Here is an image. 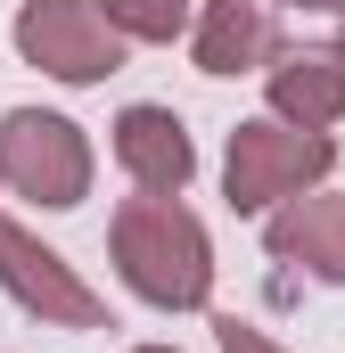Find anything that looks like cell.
<instances>
[{
  "instance_id": "13",
  "label": "cell",
  "mask_w": 345,
  "mask_h": 353,
  "mask_svg": "<svg viewBox=\"0 0 345 353\" xmlns=\"http://www.w3.org/2000/svg\"><path fill=\"white\" fill-rule=\"evenodd\" d=\"M132 353H172V345H132Z\"/></svg>"
},
{
  "instance_id": "6",
  "label": "cell",
  "mask_w": 345,
  "mask_h": 353,
  "mask_svg": "<svg viewBox=\"0 0 345 353\" xmlns=\"http://www.w3.org/2000/svg\"><path fill=\"white\" fill-rule=\"evenodd\" d=\"M263 247H271V263L304 271V279H321V288H345V189L288 197V205L263 222Z\"/></svg>"
},
{
  "instance_id": "7",
  "label": "cell",
  "mask_w": 345,
  "mask_h": 353,
  "mask_svg": "<svg viewBox=\"0 0 345 353\" xmlns=\"http://www.w3.org/2000/svg\"><path fill=\"white\" fill-rule=\"evenodd\" d=\"M263 90H271V115H279V123L329 132V123H345V50L337 41L279 50V58L263 66Z\"/></svg>"
},
{
  "instance_id": "5",
  "label": "cell",
  "mask_w": 345,
  "mask_h": 353,
  "mask_svg": "<svg viewBox=\"0 0 345 353\" xmlns=\"http://www.w3.org/2000/svg\"><path fill=\"white\" fill-rule=\"evenodd\" d=\"M0 288L50 329H107V304L75 279V263L58 247H41L33 230H17L8 214H0Z\"/></svg>"
},
{
  "instance_id": "11",
  "label": "cell",
  "mask_w": 345,
  "mask_h": 353,
  "mask_svg": "<svg viewBox=\"0 0 345 353\" xmlns=\"http://www.w3.org/2000/svg\"><path fill=\"white\" fill-rule=\"evenodd\" d=\"M214 345H222V353H279L255 321H239V312H222V321H214Z\"/></svg>"
},
{
  "instance_id": "9",
  "label": "cell",
  "mask_w": 345,
  "mask_h": 353,
  "mask_svg": "<svg viewBox=\"0 0 345 353\" xmlns=\"http://www.w3.org/2000/svg\"><path fill=\"white\" fill-rule=\"evenodd\" d=\"M189 50H197V74H255L279 58V17L271 0H206Z\"/></svg>"
},
{
  "instance_id": "1",
  "label": "cell",
  "mask_w": 345,
  "mask_h": 353,
  "mask_svg": "<svg viewBox=\"0 0 345 353\" xmlns=\"http://www.w3.org/2000/svg\"><path fill=\"white\" fill-rule=\"evenodd\" d=\"M107 247H115V271L140 304L157 312H197L214 296V247H206V222L181 205V197H124L115 222H107Z\"/></svg>"
},
{
  "instance_id": "2",
  "label": "cell",
  "mask_w": 345,
  "mask_h": 353,
  "mask_svg": "<svg viewBox=\"0 0 345 353\" xmlns=\"http://www.w3.org/2000/svg\"><path fill=\"white\" fill-rule=\"evenodd\" d=\"M329 165H337V140H329V132L239 123V132H230V157H222V197H230V214H271V205L304 197Z\"/></svg>"
},
{
  "instance_id": "4",
  "label": "cell",
  "mask_w": 345,
  "mask_h": 353,
  "mask_svg": "<svg viewBox=\"0 0 345 353\" xmlns=\"http://www.w3.org/2000/svg\"><path fill=\"white\" fill-rule=\"evenodd\" d=\"M124 33H115V17L99 8V0H25L17 8V58L25 66H41L50 83H107L115 66H124Z\"/></svg>"
},
{
  "instance_id": "3",
  "label": "cell",
  "mask_w": 345,
  "mask_h": 353,
  "mask_svg": "<svg viewBox=\"0 0 345 353\" xmlns=\"http://www.w3.org/2000/svg\"><path fill=\"white\" fill-rule=\"evenodd\" d=\"M0 181H8L17 197L50 205V214L83 205L90 197V140H83V123H66V115H50V107H8V115H0Z\"/></svg>"
},
{
  "instance_id": "14",
  "label": "cell",
  "mask_w": 345,
  "mask_h": 353,
  "mask_svg": "<svg viewBox=\"0 0 345 353\" xmlns=\"http://www.w3.org/2000/svg\"><path fill=\"white\" fill-rule=\"evenodd\" d=\"M337 50H345V33H337Z\"/></svg>"
},
{
  "instance_id": "8",
  "label": "cell",
  "mask_w": 345,
  "mask_h": 353,
  "mask_svg": "<svg viewBox=\"0 0 345 353\" xmlns=\"http://www.w3.org/2000/svg\"><path fill=\"white\" fill-rule=\"evenodd\" d=\"M115 165L132 173V189L181 197L189 173H197V148H189V132H181L172 107H124L115 115Z\"/></svg>"
},
{
  "instance_id": "12",
  "label": "cell",
  "mask_w": 345,
  "mask_h": 353,
  "mask_svg": "<svg viewBox=\"0 0 345 353\" xmlns=\"http://www.w3.org/2000/svg\"><path fill=\"white\" fill-rule=\"evenodd\" d=\"M288 8H345V0H288Z\"/></svg>"
},
{
  "instance_id": "10",
  "label": "cell",
  "mask_w": 345,
  "mask_h": 353,
  "mask_svg": "<svg viewBox=\"0 0 345 353\" xmlns=\"http://www.w3.org/2000/svg\"><path fill=\"white\" fill-rule=\"evenodd\" d=\"M99 8L115 17L124 41H172L189 25V0H99Z\"/></svg>"
}]
</instances>
